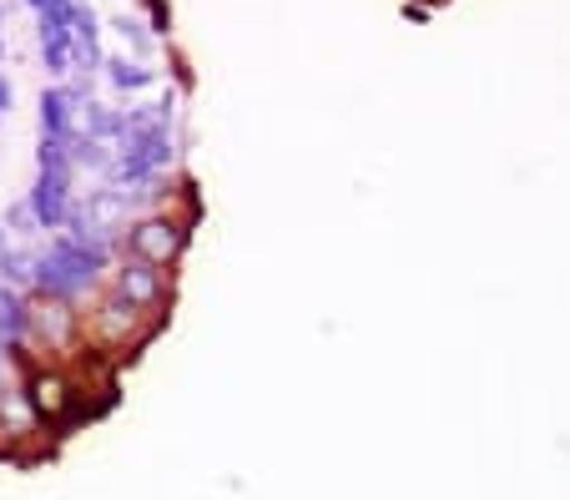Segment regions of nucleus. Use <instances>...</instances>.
Instances as JSON below:
<instances>
[{
  "label": "nucleus",
  "mask_w": 570,
  "mask_h": 500,
  "mask_svg": "<svg viewBox=\"0 0 570 500\" xmlns=\"http://www.w3.org/2000/svg\"><path fill=\"white\" fill-rule=\"evenodd\" d=\"M187 238H193V218L187 213H141L127 228V258H141L151 268H177Z\"/></svg>",
  "instance_id": "f257e3e1"
},
{
  "label": "nucleus",
  "mask_w": 570,
  "mask_h": 500,
  "mask_svg": "<svg viewBox=\"0 0 570 500\" xmlns=\"http://www.w3.org/2000/svg\"><path fill=\"white\" fill-rule=\"evenodd\" d=\"M71 56H76V71H101V61H107V51H101V21L87 0L71 6Z\"/></svg>",
  "instance_id": "0eeeda50"
},
{
  "label": "nucleus",
  "mask_w": 570,
  "mask_h": 500,
  "mask_svg": "<svg viewBox=\"0 0 570 500\" xmlns=\"http://www.w3.org/2000/svg\"><path fill=\"white\" fill-rule=\"evenodd\" d=\"M107 278H111V294L127 298L141 314H157V308H167V298H173V273L151 268V263H141V258H117Z\"/></svg>",
  "instance_id": "7ed1b4c3"
},
{
  "label": "nucleus",
  "mask_w": 570,
  "mask_h": 500,
  "mask_svg": "<svg viewBox=\"0 0 570 500\" xmlns=\"http://www.w3.org/2000/svg\"><path fill=\"white\" fill-rule=\"evenodd\" d=\"M41 233V228H36V218H31V207H26V203H16L11 207V218H6V233Z\"/></svg>",
  "instance_id": "ddd939ff"
},
{
  "label": "nucleus",
  "mask_w": 570,
  "mask_h": 500,
  "mask_svg": "<svg viewBox=\"0 0 570 500\" xmlns=\"http://www.w3.org/2000/svg\"><path fill=\"white\" fill-rule=\"evenodd\" d=\"M76 339H81V314H76V304L31 294V344H41L46 354H66V349H76Z\"/></svg>",
  "instance_id": "20e7f679"
},
{
  "label": "nucleus",
  "mask_w": 570,
  "mask_h": 500,
  "mask_svg": "<svg viewBox=\"0 0 570 500\" xmlns=\"http://www.w3.org/2000/svg\"><path fill=\"white\" fill-rule=\"evenodd\" d=\"M36 111H41V137L46 141H71L76 137V111H81V91L76 87H46Z\"/></svg>",
  "instance_id": "423d86ee"
},
{
  "label": "nucleus",
  "mask_w": 570,
  "mask_h": 500,
  "mask_svg": "<svg viewBox=\"0 0 570 500\" xmlns=\"http://www.w3.org/2000/svg\"><path fill=\"white\" fill-rule=\"evenodd\" d=\"M101 71H107V81L117 91H147V87H157V71H151L147 61H137V56H107V61H101Z\"/></svg>",
  "instance_id": "1a4fd4ad"
},
{
  "label": "nucleus",
  "mask_w": 570,
  "mask_h": 500,
  "mask_svg": "<svg viewBox=\"0 0 570 500\" xmlns=\"http://www.w3.org/2000/svg\"><path fill=\"white\" fill-rule=\"evenodd\" d=\"M0 288H16V294H31L36 288V253L31 248L0 253Z\"/></svg>",
  "instance_id": "9d476101"
},
{
  "label": "nucleus",
  "mask_w": 570,
  "mask_h": 500,
  "mask_svg": "<svg viewBox=\"0 0 570 500\" xmlns=\"http://www.w3.org/2000/svg\"><path fill=\"white\" fill-rule=\"evenodd\" d=\"M71 6H76V0H71ZM71 6L36 16V46H41V66L51 71V77H71V71H76V56H71Z\"/></svg>",
  "instance_id": "39448f33"
},
{
  "label": "nucleus",
  "mask_w": 570,
  "mask_h": 500,
  "mask_svg": "<svg viewBox=\"0 0 570 500\" xmlns=\"http://www.w3.org/2000/svg\"><path fill=\"white\" fill-rule=\"evenodd\" d=\"M111 163H117V153H111L107 141H91V137H81V131L71 137V167H87V173H101V177H107Z\"/></svg>",
  "instance_id": "9b49d317"
},
{
  "label": "nucleus",
  "mask_w": 570,
  "mask_h": 500,
  "mask_svg": "<svg viewBox=\"0 0 570 500\" xmlns=\"http://www.w3.org/2000/svg\"><path fill=\"white\" fill-rule=\"evenodd\" d=\"M0 61H6V6H0Z\"/></svg>",
  "instance_id": "dca6fc26"
},
{
  "label": "nucleus",
  "mask_w": 570,
  "mask_h": 500,
  "mask_svg": "<svg viewBox=\"0 0 570 500\" xmlns=\"http://www.w3.org/2000/svg\"><path fill=\"white\" fill-rule=\"evenodd\" d=\"M91 334H97L107 349H117V360H121V349H131V354H137V349L157 334V318H147L141 308H131L127 298L107 294L97 308H91Z\"/></svg>",
  "instance_id": "f03ea898"
},
{
  "label": "nucleus",
  "mask_w": 570,
  "mask_h": 500,
  "mask_svg": "<svg viewBox=\"0 0 570 500\" xmlns=\"http://www.w3.org/2000/svg\"><path fill=\"white\" fill-rule=\"evenodd\" d=\"M76 131H81V137H91V141H107L111 153H117V141L127 137V111H117V107H107V101L87 97V101H81V111H76Z\"/></svg>",
  "instance_id": "6e6552de"
},
{
  "label": "nucleus",
  "mask_w": 570,
  "mask_h": 500,
  "mask_svg": "<svg viewBox=\"0 0 570 500\" xmlns=\"http://www.w3.org/2000/svg\"><path fill=\"white\" fill-rule=\"evenodd\" d=\"M36 16H46V11H61V6H71V0H26Z\"/></svg>",
  "instance_id": "2eb2a0df"
},
{
  "label": "nucleus",
  "mask_w": 570,
  "mask_h": 500,
  "mask_svg": "<svg viewBox=\"0 0 570 500\" xmlns=\"http://www.w3.org/2000/svg\"><path fill=\"white\" fill-rule=\"evenodd\" d=\"M6 248H11V238H6V223H0V253H6Z\"/></svg>",
  "instance_id": "f3484780"
},
{
  "label": "nucleus",
  "mask_w": 570,
  "mask_h": 500,
  "mask_svg": "<svg viewBox=\"0 0 570 500\" xmlns=\"http://www.w3.org/2000/svg\"><path fill=\"white\" fill-rule=\"evenodd\" d=\"M111 31H117L121 41H127V46H131V51H137V56H147V51H151L147 21H137V16H117V21H111Z\"/></svg>",
  "instance_id": "f8f14e48"
},
{
  "label": "nucleus",
  "mask_w": 570,
  "mask_h": 500,
  "mask_svg": "<svg viewBox=\"0 0 570 500\" xmlns=\"http://www.w3.org/2000/svg\"><path fill=\"white\" fill-rule=\"evenodd\" d=\"M11 107H16V87H11V77L0 71V117H6Z\"/></svg>",
  "instance_id": "4468645a"
}]
</instances>
